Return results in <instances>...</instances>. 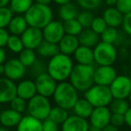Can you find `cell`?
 I'll return each mask as SVG.
<instances>
[{
	"label": "cell",
	"instance_id": "54",
	"mask_svg": "<svg viewBox=\"0 0 131 131\" xmlns=\"http://www.w3.org/2000/svg\"><path fill=\"white\" fill-rule=\"evenodd\" d=\"M89 131H101V129H100V128H94V127L91 126L89 128Z\"/></svg>",
	"mask_w": 131,
	"mask_h": 131
},
{
	"label": "cell",
	"instance_id": "43",
	"mask_svg": "<svg viewBox=\"0 0 131 131\" xmlns=\"http://www.w3.org/2000/svg\"><path fill=\"white\" fill-rule=\"evenodd\" d=\"M110 124L114 125L117 128L123 126L125 124V117L124 114H119V113H111L110 116Z\"/></svg>",
	"mask_w": 131,
	"mask_h": 131
},
{
	"label": "cell",
	"instance_id": "13",
	"mask_svg": "<svg viewBox=\"0 0 131 131\" xmlns=\"http://www.w3.org/2000/svg\"><path fill=\"white\" fill-rule=\"evenodd\" d=\"M21 38L25 48L34 49V50H36V48L44 39L42 29L31 26L27 28L24 32L21 35Z\"/></svg>",
	"mask_w": 131,
	"mask_h": 131
},
{
	"label": "cell",
	"instance_id": "51",
	"mask_svg": "<svg viewBox=\"0 0 131 131\" xmlns=\"http://www.w3.org/2000/svg\"><path fill=\"white\" fill-rule=\"evenodd\" d=\"M104 2L108 6H115L118 0H104Z\"/></svg>",
	"mask_w": 131,
	"mask_h": 131
},
{
	"label": "cell",
	"instance_id": "16",
	"mask_svg": "<svg viewBox=\"0 0 131 131\" xmlns=\"http://www.w3.org/2000/svg\"><path fill=\"white\" fill-rule=\"evenodd\" d=\"M61 125V131H89L90 128L86 119L77 115L68 116Z\"/></svg>",
	"mask_w": 131,
	"mask_h": 131
},
{
	"label": "cell",
	"instance_id": "5",
	"mask_svg": "<svg viewBox=\"0 0 131 131\" xmlns=\"http://www.w3.org/2000/svg\"><path fill=\"white\" fill-rule=\"evenodd\" d=\"M84 98L93 107H100L108 106L113 97L109 86L94 84L84 91Z\"/></svg>",
	"mask_w": 131,
	"mask_h": 131
},
{
	"label": "cell",
	"instance_id": "32",
	"mask_svg": "<svg viewBox=\"0 0 131 131\" xmlns=\"http://www.w3.org/2000/svg\"><path fill=\"white\" fill-rule=\"evenodd\" d=\"M129 108V104L126 99L113 98L110 104V110L111 113L125 114Z\"/></svg>",
	"mask_w": 131,
	"mask_h": 131
},
{
	"label": "cell",
	"instance_id": "36",
	"mask_svg": "<svg viewBox=\"0 0 131 131\" xmlns=\"http://www.w3.org/2000/svg\"><path fill=\"white\" fill-rule=\"evenodd\" d=\"M13 16L14 13L9 8V6L0 7V28L6 29Z\"/></svg>",
	"mask_w": 131,
	"mask_h": 131
},
{
	"label": "cell",
	"instance_id": "50",
	"mask_svg": "<svg viewBox=\"0 0 131 131\" xmlns=\"http://www.w3.org/2000/svg\"><path fill=\"white\" fill-rule=\"evenodd\" d=\"M72 1H73V0H53V2L58 5H64V4H66V3H70V2H72Z\"/></svg>",
	"mask_w": 131,
	"mask_h": 131
},
{
	"label": "cell",
	"instance_id": "11",
	"mask_svg": "<svg viewBox=\"0 0 131 131\" xmlns=\"http://www.w3.org/2000/svg\"><path fill=\"white\" fill-rule=\"evenodd\" d=\"M4 65H5L4 75L13 81L20 80L21 79H23L26 72V67L22 63L18 58L9 59L5 61Z\"/></svg>",
	"mask_w": 131,
	"mask_h": 131
},
{
	"label": "cell",
	"instance_id": "10",
	"mask_svg": "<svg viewBox=\"0 0 131 131\" xmlns=\"http://www.w3.org/2000/svg\"><path fill=\"white\" fill-rule=\"evenodd\" d=\"M37 94H40L46 97L53 95L57 88V81L48 72L42 73L35 78Z\"/></svg>",
	"mask_w": 131,
	"mask_h": 131
},
{
	"label": "cell",
	"instance_id": "49",
	"mask_svg": "<svg viewBox=\"0 0 131 131\" xmlns=\"http://www.w3.org/2000/svg\"><path fill=\"white\" fill-rule=\"evenodd\" d=\"M35 3L38 4H41V5H49V4L52 3L53 0H35Z\"/></svg>",
	"mask_w": 131,
	"mask_h": 131
},
{
	"label": "cell",
	"instance_id": "53",
	"mask_svg": "<svg viewBox=\"0 0 131 131\" xmlns=\"http://www.w3.org/2000/svg\"><path fill=\"white\" fill-rule=\"evenodd\" d=\"M4 72H5V65L0 64V75L4 74Z\"/></svg>",
	"mask_w": 131,
	"mask_h": 131
},
{
	"label": "cell",
	"instance_id": "15",
	"mask_svg": "<svg viewBox=\"0 0 131 131\" xmlns=\"http://www.w3.org/2000/svg\"><path fill=\"white\" fill-rule=\"evenodd\" d=\"M17 95V89L14 81L6 77L0 78V104L10 103Z\"/></svg>",
	"mask_w": 131,
	"mask_h": 131
},
{
	"label": "cell",
	"instance_id": "52",
	"mask_svg": "<svg viewBox=\"0 0 131 131\" xmlns=\"http://www.w3.org/2000/svg\"><path fill=\"white\" fill-rule=\"evenodd\" d=\"M10 0H0V7L8 6Z\"/></svg>",
	"mask_w": 131,
	"mask_h": 131
},
{
	"label": "cell",
	"instance_id": "57",
	"mask_svg": "<svg viewBox=\"0 0 131 131\" xmlns=\"http://www.w3.org/2000/svg\"><path fill=\"white\" fill-rule=\"evenodd\" d=\"M129 61H130V62H131V51H130V53H129Z\"/></svg>",
	"mask_w": 131,
	"mask_h": 131
},
{
	"label": "cell",
	"instance_id": "38",
	"mask_svg": "<svg viewBox=\"0 0 131 131\" xmlns=\"http://www.w3.org/2000/svg\"><path fill=\"white\" fill-rule=\"evenodd\" d=\"M30 70H31L32 75L36 78L39 75L47 72V64H46L43 61L37 59L34 62V63L30 67Z\"/></svg>",
	"mask_w": 131,
	"mask_h": 131
},
{
	"label": "cell",
	"instance_id": "1",
	"mask_svg": "<svg viewBox=\"0 0 131 131\" xmlns=\"http://www.w3.org/2000/svg\"><path fill=\"white\" fill-rule=\"evenodd\" d=\"M74 63L70 55L58 53L49 59L47 64V72L56 81L61 82L69 79Z\"/></svg>",
	"mask_w": 131,
	"mask_h": 131
},
{
	"label": "cell",
	"instance_id": "8",
	"mask_svg": "<svg viewBox=\"0 0 131 131\" xmlns=\"http://www.w3.org/2000/svg\"><path fill=\"white\" fill-rule=\"evenodd\" d=\"M109 88L113 98H128L131 91V78L126 75L117 76Z\"/></svg>",
	"mask_w": 131,
	"mask_h": 131
},
{
	"label": "cell",
	"instance_id": "45",
	"mask_svg": "<svg viewBox=\"0 0 131 131\" xmlns=\"http://www.w3.org/2000/svg\"><path fill=\"white\" fill-rule=\"evenodd\" d=\"M10 36V33L5 28H0V47H4L6 46L7 40Z\"/></svg>",
	"mask_w": 131,
	"mask_h": 131
},
{
	"label": "cell",
	"instance_id": "39",
	"mask_svg": "<svg viewBox=\"0 0 131 131\" xmlns=\"http://www.w3.org/2000/svg\"><path fill=\"white\" fill-rule=\"evenodd\" d=\"M108 27L106 21H104V19L102 18V16H97L94 17V19L93 20V23H92L91 28L94 32H96L97 34L101 35V33L104 31V29Z\"/></svg>",
	"mask_w": 131,
	"mask_h": 131
},
{
	"label": "cell",
	"instance_id": "19",
	"mask_svg": "<svg viewBox=\"0 0 131 131\" xmlns=\"http://www.w3.org/2000/svg\"><path fill=\"white\" fill-rule=\"evenodd\" d=\"M22 118L21 112H16L12 108L6 109L0 113V123L5 128H14L19 124Z\"/></svg>",
	"mask_w": 131,
	"mask_h": 131
},
{
	"label": "cell",
	"instance_id": "12",
	"mask_svg": "<svg viewBox=\"0 0 131 131\" xmlns=\"http://www.w3.org/2000/svg\"><path fill=\"white\" fill-rule=\"evenodd\" d=\"M117 71L112 65H99L94 69V84L109 86L117 77Z\"/></svg>",
	"mask_w": 131,
	"mask_h": 131
},
{
	"label": "cell",
	"instance_id": "24",
	"mask_svg": "<svg viewBox=\"0 0 131 131\" xmlns=\"http://www.w3.org/2000/svg\"><path fill=\"white\" fill-rule=\"evenodd\" d=\"M79 44L89 47H94L100 42V35L93 30L91 28H84L78 35Z\"/></svg>",
	"mask_w": 131,
	"mask_h": 131
},
{
	"label": "cell",
	"instance_id": "46",
	"mask_svg": "<svg viewBox=\"0 0 131 131\" xmlns=\"http://www.w3.org/2000/svg\"><path fill=\"white\" fill-rule=\"evenodd\" d=\"M124 117H125V123L131 128V107L128 108V110L124 114Z\"/></svg>",
	"mask_w": 131,
	"mask_h": 131
},
{
	"label": "cell",
	"instance_id": "56",
	"mask_svg": "<svg viewBox=\"0 0 131 131\" xmlns=\"http://www.w3.org/2000/svg\"><path fill=\"white\" fill-rule=\"evenodd\" d=\"M128 100H129V103H130V104H131V91H130V94H129V95H128Z\"/></svg>",
	"mask_w": 131,
	"mask_h": 131
},
{
	"label": "cell",
	"instance_id": "27",
	"mask_svg": "<svg viewBox=\"0 0 131 131\" xmlns=\"http://www.w3.org/2000/svg\"><path fill=\"white\" fill-rule=\"evenodd\" d=\"M93 108L94 107L90 104V102H88L85 98L78 99L76 101V103H75V106L73 107L75 115L84 118V119H87V118H89L91 116Z\"/></svg>",
	"mask_w": 131,
	"mask_h": 131
},
{
	"label": "cell",
	"instance_id": "41",
	"mask_svg": "<svg viewBox=\"0 0 131 131\" xmlns=\"http://www.w3.org/2000/svg\"><path fill=\"white\" fill-rule=\"evenodd\" d=\"M115 7L123 14H128L131 12V0H118Z\"/></svg>",
	"mask_w": 131,
	"mask_h": 131
},
{
	"label": "cell",
	"instance_id": "7",
	"mask_svg": "<svg viewBox=\"0 0 131 131\" xmlns=\"http://www.w3.org/2000/svg\"><path fill=\"white\" fill-rule=\"evenodd\" d=\"M51 105L48 97L36 94L29 100L27 104V111L29 115L36 118L40 121H44L49 117Z\"/></svg>",
	"mask_w": 131,
	"mask_h": 131
},
{
	"label": "cell",
	"instance_id": "20",
	"mask_svg": "<svg viewBox=\"0 0 131 131\" xmlns=\"http://www.w3.org/2000/svg\"><path fill=\"white\" fill-rule=\"evenodd\" d=\"M16 89H17L18 96L28 101L37 94L35 82L31 79H24L20 81L18 85H16Z\"/></svg>",
	"mask_w": 131,
	"mask_h": 131
},
{
	"label": "cell",
	"instance_id": "55",
	"mask_svg": "<svg viewBox=\"0 0 131 131\" xmlns=\"http://www.w3.org/2000/svg\"><path fill=\"white\" fill-rule=\"evenodd\" d=\"M0 131H9L8 129H7L6 128H5V127H0Z\"/></svg>",
	"mask_w": 131,
	"mask_h": 131
},
{
	"label": "cell",
	"instance_id": "22",
	"mask_svg": "<svg viewBox=\"0 0 131 131\" xmlns=\"http://www.w3.org/2000/svg\"><path fill=\"white\" fill-rule=\"evenodd\" d=\"M16 127V131H43L42 121L31 115L23 116Z\"/></svg>",
	"mask_w": 131,
	"mask_h": 131
},
{
	"label": "cell",
	"instance_id": "26",
	"mask_svg": "<svg viewBox=\"0 0 131 131\" xmlns=\"http://www.w3.org/2000/svg\"><path fill=\"white\" fill-rule=\"evenodd\" d=\"M36 53L41 57L51 58L52 56L56 55L57 53H60V51L58 44L51 43V42L43 39V41L36 48Z\"/></svg>",
	"mask_w": 131,
	"mask_h": 131
},
{
	"label": "cell",
	"instance_id": "33",
	"mask_svg": "<svg viewBox=\"0 0 131 131\" xmlns=\"http://www.w3.org/2000/svg\"><path fill=\"white\" fill-rule=\"evenodd\" d=\"M63 25L66 34L73 35V36H78L84 29L76 18L63 21Z\"/></svg>",
	"mask_w": 131,
	"mask_h": 131
},
{
	"label": "cell",
	"instance_id": "25",
	"mask_svg": "<svg viewBox=\"0 0 131 131\" xmlns=\"http://www.w3.org/2000/svg\"><path fill=\"white\" fill-rule=\"evenodd\" d=\"M78 8L74 3H66L59 5L58 9V17L62 21H68V20L75 19L78 14Z\"/></svg>",
	"mask_w": 131,
	"mask_h": 131
},
{
	"label": "cell",
	"instance_id": "47",
	"mask_svg": "<svg viewBox=\"0 0 131 131\" xmlns=\"http://www.w3.org/2000/svg\"><path fill=\"white\" fill-rule=\"evenodd\" d=\"M6 60V52L4 47H0V64H4Z\"/></svg>",
	"mask_w": 131,
	"mask_h": 131
},
{
	"label": "cell",
	"instance_id": "2",
	"mask_svg": "<svg viewBox=\"0 0 131 131\" xmlns=\"http://www.w3.org/2000/svg\"><path fill=\"white\" fill-rule=\"evenodd\" d=\"M93 75H94V67L93 64L77 63L74 65L69 79L71 84L77 89V91H86L93 84Z\"/></svg>",
	"mask_w": 131,
	"mask_h": 131
},
{
	"label": "cell",
	"instance_id": "6",
	"mask_svg": "<svg viewBox=\"0 0 131 131\" xmlns=\"http://www.w3.org/2000/svg\"><path fill=\"white\" fill-rule=\"evenodd\" d=\"M94 62L98 65H113L118 58V51L114 44L100 41L93 48Z\"/></svg>",
	"mask_w": 131,
	"mask_h": 131
},
{
	"label": "cell",
	"instance_id": "48",
	"mask_svg": "<svg viewBox=\"0 0 131 131\" xmlns=\"http://www.w3.org/2000/svg\"><path fill=\"white\" fill-rule=\"evenodd\" d=\"M101 131H119V128L116 126L112 124H108L107 126H105L103 128H101Z\"/></svg>",
	"mask_w": 131,
	"mask_h": 131
},
{
	"label": "cell",
	"instance_id": "28",
	"mask_svg": "<svg viewBox=\"0 0 131 131\" xmlns=\"http://www.w3.org/2000/svg\"><path fill=\"white\" fill-rule=\"evenodd\" d=\"M33 4V0H10L9 8L15 14H24Z\"/></svg>",
	"mask_w": 131,
	"mask_h": 131
},
{
	"label": "cell",
	"instance_id": "29",
	"mask_svg": "<svg viewBox=\"0 0 131 131\" xmlns=\"http://www.w3.org/2000/svg\"><path fill=\"white\" fill-rule=\"evenodd\" d=\"M21 62L25 66V67H31L34 62L37 60V53L34 49L30 48H23L21 52L19 53V57H18Z\"/></svg>",
	"mask_w": 131,
	"mask_h": 131
},
{
	"label": "cell",
	"instance_id": "17",
	"mask_svg": "<svg viewBox=\"0 0 131 131\" xmlns=\"http://www.w3.org/2000/svg\"><path fill=\"white\" fill-rule=\"evenodd\" d=\"M124 14L120 13L115 6H108L102 13V18L110 27L119 28L122 25Z\"/></svg>",
	"mask_w": 131,
	"mask_h": 131
},
{
	"label": "cell",
	"instance_id": "14",
	"mask_svg": "<svg viewBox=\"0 0 131 131\" xmlns=\"http://www.w3.org/2000/svg\"><path fill=\"white\" fill-rule=\"evenodd\" d=\"M111 112L107 106H100L94 107L92 112L90 119V124L91 126L97 128H103L105 126L110 124Z\"/></svg>",
	"mask_w": 131,
	"mask_h": 131
},
{
	"label": "cell",
	"instance_id": "44",
	"mask_svg": "<svg viewBox=\"0 0 131 131\" xmlns=\"http://www.w3.org/2000/svg\"><path fill=\"white\" fill-rule=\"evenodd\" d=\"M122 29L124 32L128 36H131V12L124 14L122 23Z\"/></svg>",
	"mask_w": 131,
	"mask_h": 131
},
{
	"label": "cell",
	"instance_id": "31",
	"mask_svg": "<svg viewBox=\"0 0 131 131\" xmlns=\"http://www.w3.org/2000/svg\"><path fill=\"white\" fill-rule=\"evenodd\" d=\"M100 38H101V41L115 45L119 40V32L117 29V28L108 26L104 29V31L100 35Z\"/></svg>",
	"mask_w": 131,
	"mask_h": 131
},
{
	"label": "cell",
	"instance_id": "35",
	"mask_svg": "<svg viewBox=\"0 0 131 131\" xmlns=\"http://www.w3.org/2000/svg\"><path fill=\"white\" fill-rule=\"evenodd\" d=\"M76 19L78 20V21L84 29V28H90L92 23H93V20L94 19V15L92 13V11L83 10L78 13Z\"/></svg>",
	"mask_w": 131,
	"mask_h": 131
},
{
	"label": "cell",
	"instance_id": "3",
	"mask_svg": "<svg viewBox=\"0 0 131 131\" xmlns=\"http://www.w3.org/2000/svg\"><path fill=\"white\" fill-rule=\"evenodd\" d=\"M29 26L43 29L49 23L53 20L54 14L49 5L33 3L24 14Z\"/></svg>",
	"mask_w": 131,
	"mask_h": 131
},
{
	"label": "cell",
	"instance_id": "23",
	"mask_svg": "<svg viewBox=\"0 0 131 131\" xmlns=\"http://www.w3.org/2000/svg\"><path fill=\"white\" fill-rule=\"evenodd\" d=\"M28 27L29 25L27 23L24 15L16 14V15L13 16V18L11 19L10 23L7 26V30L9 31L10 34L21 36Z\"/></svg>",
	"mask_w": 131,
	"mask_h": 131
},
{
	"label": "cell",
	"instance_id": "40",
	"mask_svg": "<svg viewBox=\"0 0 131 131\" xmlns=\"http://www.w3.org/2000/svg\"><path fill=\"white\" fill-rule=\"evenodd\" d=\"M10 106L13 110L22 113V112H23L27 109V103H26V100H24V99L22 98V97L16 95L14 99L11 100Z\"/></svg>",
	"mask_w": 131,
	"mask_h": 131
},
{
	"label": "cell",
	"instance_id": "18",
	"mask_svg": "<svg viewBox=\"0 0 131 131\" xmlns=\"http://www.w3.org/2000/svg\"><path fill=\"white\" fill-rule=\"evenodd\" d=\"M58 47H59L60 53H65L67 55L74 54L75 51L77 49V47L80 46L78 40V37L73 36V35L65 34V36L61 38L58 42Z\"/></svg>",
	"mask_w": 131,
	"mask_h": 131
},
{
	"label": "cell",
	"instance_id": "21",
	"mask_svg": "<svg viewBox=\"0 0 131 131\" xmlns=\"http://www.w3.org/2000/svg\"><path fill=\"white\" fill-rule=\"evenodd\" d=\"M74 58L77 62V63L91 65L94 62V55H93V49L92 47H85L80 45L74 53Z\"/></svg>",
	"mask_w": 131,
	"mask_h": 131
},
{
	"label": "cell",
	"instance_id": "30",
	"mask_svg": "<svg viewBox=\"0 0 131 131\" xmlns=\"http://www.w3.org/2000/svg\"><path fill=\"white\" fill-rule=\"evenodd\" d=\"M67 117H68L67 110H66L65 108H62V107L57 105V106L51 108L48 118L52 119L53 121H55V122L58 123V124H62V123L67 119Z\"/></svg>",
	"mask_w": 131,
	"mask_h": 131
},
{
	"label": "cell",
	"instance_id": "4",
	"mask_svg": "<svg viewBox=\"0 0 131 131\" xmlns=\"http://www.w3.org/2000/svg\"><path fill=\"white\" fill-rule=\"evenodd\" d=\"M53 98L57 105L68 111L73 109L78 100V92L71 82L61 81L57 85Z\"/></svg>",
	"mask_w": 131,
	"mask_h": 131
},
{
	"label": "cell",
	"instance_id": "42",
	"mask_svg": "<svg viewBox=\"0 0 131 131\" xmlns=\"http://www.w3.org/2000/svg\"><path fill=\"white\" fill-rule=\"evenodd\" d=\"M42 130L43 131H58V124L47 118L42 121Z\"/></svg>",
	"mask_w": 131,
	"mask_h": 131
},
{
	"label": "cell",
	"instance_id": "9",
	"mask_svg": "<svg viewBox=\"0 0 131 131\" xmlns=\"http://www.w3.org/2000/svg\"><path fill=\"white\" fill-rule=\"evenodd\" d=\"M42 33L45 40L51 43L58 44V42L66 34L63 21L52 20L42 29Z\"/></svg>",
	"mask_w": 131,
	"mask_h": 131
},
{
	"label": "cell",
	"instance_id": "37",
	"mask_svg": "<svg viewBox=\"0 0 131 131\" xmlns=\"http://www.w3.org/2000/svg\"><path fill=\"white\" fill-rule=\"evenodd\" d=\"M103 0H75L76 4L83 10L93 11L101 6Z\"/></svg>",
	"mask_w": 131,
	"mask_h": 131
},
{
	"label": "cell",
	"instance_id": "34",
	"mask_svg": "<svg viewBox=\"0 0 131 131\" xmlns=\"http://www.w3.org/2000/svg\"><path fill=\"white\" fill-rule=\"evenodd\" d=\"M6 46L9 50L14 53H19L24 48L21 36H17V35H13V34H10V36H9Z\"/></svg>",
	"mask_w": 131,
	"mask_h": 131
}]
</instances>
